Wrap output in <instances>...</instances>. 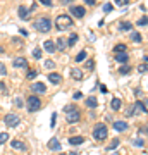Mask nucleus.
<instances>
[{
    "label": "nucleus",
    "instance_id": "nucleus-1",
    "mask_svg": "<svg viewBox=\"0 0 148 155\" xmlns=\"http://www.w3.org/2000/svg\"><path fill=\"white\" fill-rule=\"evenodd\" d=\"M72 19L71 16H66V14H61V16H57V19H55V28L59 29V31H66V29L72 28Z\"/></svg>",
    "mask_w": 148,
    "mask_h": 155
},
{
    "label": "nucleus",
    "instance_id": "nucleus-2",
    "mask_svg": "<svg viewBox=\"0 0 148 155\" xmlns=\"http://www.w3.org/2000/svg\"><path fill=\"white\" fill-rule=\"evenodd\" d=\"M35 29L40 31V33H48L50 29H52V21H50L48 17H40L35 21Z\"/></svg>",
    "mask_w": 148,
    "mask_h": 155
},
{
    "label": "nucleus",
    "instance_id": "nucleus-3",
    "mask_svg": "<svg viewBox=\"0 0 148 155\" xmlns=\"http://www.w3.org/2000/svg\"><path fill=\"white\" fill-rule=\"evenodd\" d=\"M145 114L146 112V104L145 102H141V100H138L134 105H131V109L129 110H126V117H131V116H136V114Z\"/></svg>",
    "mask_w": 148,
    "mask_h": 155
},
{
    "label": "nucleus",
    "instance_id": "nucleus-4",
    "mask_svg": "<svg viewBox=\"0 0 148 155\" xmlns=\"http://www.w3.org/2000/svg\"><path fill=\"white\" fill-rule=\"evenodd\" d=\"M93 138L97 141H104L107 138V126L105 124H97L93 127Z\"/></svg>",
    "mask_w": 148,
    "mask_h": 155
},
{
    "label": "nucleus",
    "instance_id": "nucleus-5",
    "mask_svg": "<svg viewBox=\"0 0 148 155\" xmlns=\"http://www.w3.org/2000/svg\"><path fill=\"white\" fill-rule=\"evenodd\" d=\"M41 109V100L36 97V95H29L28 98V110L29 112H36Z\"/></svg>",
    "mask_w": 148,
    "mask_h": 155
},
{
    "label": "nucleus",
    "instance_id": "nucleus-6",
    "mask_svg": "<svg viewBox=\"0 0 148 155\" xmlns=\"http://www.w3.org/2000/svg\"><path fill=\"white\" fill-rule=\"evenodd\" d=\"M4 122H5L9 127H17L19 122H21V117L17 116V114H7V116L4 117Z\"/></svg>",
    "mask_w": 148,
    "mask_h": 155
},
{
    "label": "nucleus",
    "instance_id": "nucleus-7",
    "mask_svg": "<svg viewBox=\"0 0 148 155\" xmlns=\"http://www.w3.org/2000/svg\"><path fill=\"white\" fill-rule=\"evenodd\" d=\"M69 12H71L72 17H77V19H81L84 14H86V9L81 5H71V9H69Z\"/></svg>",
    "mask_w": 148,
    "mask_h": 155
},
{
    "label": "nucleus",
    "instance_id": "nucleus-8",
    "mask_svg": "<svg viewBox=\"0 0 148 155\" xmlns=\"http://www.w3.org/2000/svg\"><path fill=\"white\" fill-rule=\"evenodd\" d=\"M79 119H81V112L77 110V109H74V110H71V112H67V117H66L67 122L74 124V122H77Z\"/></svg>",
    "mask_w": 148,
    "mask_h": 155
},
{
    "label": "nucleus",
    "instance_id": "nucleus-9",
    "mask_svg": "<svg viewBox=\"0 0 148 155\" xmlns=\"http://www.w3.org/2000/svg\"><path fill=\"white\" fill-rule=\"evenodd\" d=\"M31 91H35V95H45L47 93V86L43 83H33L31 84Z\"/></svg>",
    "mask_w": 148,
    "mask_h": 155
},
{
    "label": "nucleus",
    "instance_id": "nucleus-10",
    "mask_svg": "<svg viewBox=\"0 0 148 155\" xmlns=\"http://www.w3.org/2000/svg\"><path fill=\"white\" fill-rule=\"evenodd\" d=\"M12 66L16 67V69H26V67H28V61L24 59V57H17V59H14Z\"/></svg>",
    "mask_w": 148,
    "mask_h": 155
},
{
    "label": "nucleus",
    "instance_id": "nucleus-11",
    "mask_svg": "<svg viewBox=\"0 0 148 155\" xmlns=\"http://www.w3.org/2000/svg\"><path fill=\"white\" fill-rule=\"evenodd\" d=\"M17 14H19V17H21V19H24V21L31 17V11H29L28 7H24V5H21L19 9H17Z\"/></svg>",
    "mask_w": 148,
    "mask_h": 155
},
{
    "label": "nucleus",
    "instance_id": "nucleus-12",
    "mask_svg": "<svg viewBox=\"0 0 148 155\" xmlns=\"http://www.w3.org/2000/svg\"><path fill=\"white\" fill-rule=\"evenodd\" d=\"M47 147H48V150H52V152H57V150H61V141H59V138H52V140H48Z\"/></svg>",
    "mask_w": 148,
    "mask_h": 155
},
{
    "label": "nucleus",
    "instance_id": "nucleus-13",
    "mask_svg": "<svg viewBox=\"0 0 148 155\" xmlns=\"http://www.w3.org/2000/svg\"><path fill=\"white\" fill-rule=\"evenodd\" d=\"M115 61L119 62V64H127V61H129L127 52H119V54H115Z\"/></svg>",
    "mask_w": 148,
    "mask_h": 155
},
{
    "label": "nucleus",
    "instance_id": "nucleus-14",
    "mask_svg": "<svg viewBox=\"0 0 148 155\" xmlns=\"http://www.w3.org/2000/svg\"><path fill=\"white\" fill-rule=\"evenodd\" d=\"M11 147L14 150H19V152H26V145L22 143V141H19V140H12L11 141Z\"/></svg>",
    "mask_w": 148,
    "mask_h": 155
},
{
    "label": "nucleus",
    "instance_id": "nucleus-15",
    "mask_svg": "<svg viewBox=\"0 0 148 155\" xmlns=\"http://www.w3.org/2000/svg\"><path fill=\"white\" fill-rule=\"evenodd\" d=\"M127 127H129V124H127L126 121H115L114 122V129L115 131H127Z\"/></svg>",
    "mask_w": 148,
    "mask_h": 155
},
{
    "label": "nucleus",
    "instance_id": "nucleus-16",
    "mask_svg": "<svg viewBox=\"0 0 148 155\" xmlns=\"http://www.w3.org/2000/svg\"><path fill=\"white\" fill-rule=\"evenodd\" d=\"M66 47H67L66 38H62V36H59V40L55 41V50H59V52H62V50H66Z\"/></svg>",
    "mask_w": 148,
    "mask_h": 155
},
{
    "label": "nucleus",
    "instance_id": "nucleus-17",
    "mask_svg": "<svg viewBox=\"0 0 148 155\" xmlns=\"http://www.w3.org/2000/svg\"><path fill=\"white\" fill-rule=\"evenodd\" d=\"M71 78L72 79H76V81H81L83 79V71L81 69H77V67H72L71 69Z\"/></svg>",
    "mask_w": 148,
    "mask_h": 155
},
{
    "label": "nucleus",
    "instance_id": "nucleus-18",
    "mask_svg": "<svg viewBox=\"0 0 148 155\" xmlns=\"http://www.w3.org/2000/svg\"><path fill=\"white\" fill-rule=\"evenodd\" d=\"M43 48H45V52H48V54H54V52H57L55 50V43L52 41V40H47L43 43Z\"/></svg>",
    "mask_w": 148,
    "mask_h": 155
},
{
    "label": "nucleus",
    "instance_id": "nucleus-19",
    "mask_svg": "<svg viewBox=\"0 0 148 155\" xmlns=\"http://www.w3.org/2000/svg\"><path fill=\"white\" fill-rule=\"evenodd\" d=\"M83 143H84L83 136H71L69 138V145H72V147H77V145H83Z\"/></svg>",
    "mask_w": 148,
    "mask_h": 155
},
{
    "label": "nucleus",
    "instance_id": "nucleus-20",
    "mask_svg": "<svg viewBox=\"0 0 148 155\" xmlns=\"http://www.w3.org/2000/svg\"><path fill=\"white\" fill-rule=\"evenodd\" d=\"M61 79H62L61 74H57V72H50V74H48V81L52 84H59V83H61Z\"/></svg>",
    "mask_w": 148,
    "mask_h": 155
},
{
    "label": "nucleus",
    "instance_id": "nucleus-21",
    "mask_svg": "<svg viewBox=\"0 0 148 155\" xmlns=\"http://www.w3.org/2000/svg\"><path fill=\"white\" fill-rule=\"evenodd\" d=\"M121 98H112V102H110V109L112 110H119L121 109Z\"/></svg>",
    "mask_w": 148,
    "mask_h": 155
},
{
    "label": "nucleus",
    "instance_id": "nucleus-22",
    "mask_svg": "<svg viewBox=\"0 0 148 155\" xmlns=\"http://www.w3.org/2000/svg\"><path fill=\"white\" fill-rule=\"evenodd\" d=\"M97 105H98V102H97V98H95V97H88V98H86V107L95 109Z\"/></svg>",
    "mask_w": 148,
    "mask_h": 155
},
{
    "label": "nucleus",
    "instance_id": "nucleus-23",
    "mask_svg": "<svg viewBox=\"0 0 148 155\" xmlns=\"http://www.w3.org/2000/svg\"><path fill=\"white\" fill-rule=\"evenodd\" d=\"M131 22H126V21H122L121 24H119V29H121V31H131Z\"/></svg>",
    "mask_w": 148,
    "mask_h": 155
},
{
    "label": "nucleus",
    "instance_id": "nucleus-24",
    "mask_svg": "<svg viewBox=\"0 0 148 155\" xmlns=\"http://www.w3.org/2000/svg\"><path fill=\"white\" fill-rule=\"evenodd\" d=\"M114 52L115 54H119V52H127V47L124 43H119V45H115L114 47Z\"/></svg>",
    "mask_w": 148,
    "mask_h": 155
},
{
    "label": "nucleus",
    "instance_id": "nucleus-25",
    "mask_svg": "<svg viewBox=\"0 0 148 155\" xmlns=\"http://www.w3.org/2000/svg\"><path fill=\"white\" fill-rule=\"evenodd\" d=\"M77 36L79 35H76V33H72V35H69V40H67V45H76V41H77Z\"/></svg>",
    "mask_w": 148,
    "mask_h": 155
},
{
    "label": "nucleus",
    "instance_id": "nucleus-26",
    "mask_svg": "<svg viewBox=\"0 0 148 155\" xmlns=\"http://www.w3.org/2000/svg\"><path fill=\"white\" fill-rule=\"evenodd\" d=\"M131 40L134 41V43H141L143 41V36L140 33H131Z\"/></svg>",
    "mask_w": 148,
    "mask_h": 155
},
{
    "label": "nucleus",
    "instance_id": "nucleus-27",
    "mask_svg": "<svg viewBox=\"0 0 148 155\" xmlns=\"http://www.w3.org/2000/svg\"><path fill=\"white\" fill-rule=\"evenodd\" d=\"M119 143H121V140H119V138L112 140V143H110L109 147H107V150H115V148H117V147H119Z\"/></svg>",
    "mask_w": 148,
    "mask_h": 155
},
{
    "label": "nucleus",
    "instance_id": "nucleus-28",
    "mask_svg": "<svg viewBox=\"0 0 148 155\" xmlns=\"http://www.w3.org/2000/svg\"><path fill=\"white\" fill-rule=\"evenodd\" d=\"M119 72H121V74H129V72H131V66H129V64H124V66H121V69H119Z\"/></svg>",
    "mask_w": 148,
    "mask_h": 155
},
{
    "label": "nucleus",
    "instance_id": "nucleus-29",
    "mask_svg": "<svg viewBox=\"0 0 148 155\" xmlns=\"http://www.w3.org/2000/svg\"><path fill=\"white\" fill-rule=\"evenodd\" d=\"M86 59V50H83V52H79L76 55V62H81V61H84Z\"/></svg>",
    "mask_w": 148,
    "mask_h": 155
},
{
    "label": "nucleus",
    "instance_id": "nucleus-30",
    "mask_svg": "<svg viewBox=\"0 0 148 155\" xmlns=\"http://www.w3.org/2000/svg\"><path fill=\"white\" fill-rule=\"evenodd\" d=\"M43 66H45V69H48V71H52V69L55 67V62H54V61H45V64H43Z\"/></svg>",
    "mask_w": 148,
    "mask_h": 155
},
{
    "label": "nucleus",
    "instance_id": "nucleus-31",
    "mask_svg": "<svg viewBox=\"0 0 148 155\" xmlns=\"http://www.w3.org/2000/svg\"><path fill=\"white\" fill-rule=\"evenodd\" d=\"M133 145H134V147H138V148H141V147H145V140L138 138V140H134V141H133Z\"/></svg>",
    "mask_w": 148,
    "mask_h": 155
},
{
    "label": "nucleus",
    "instance_id": "nucleus-32",
    "mask_svg": "<svg viewBox=\"0 0 148 155\" xmlns=\"http://www.w3.org/2000/svg\"><path fill=\"white\" fill-rule=\"evenodd\" d=\"M41 55H43L41 48H35L33 50V57H35V59H41Z\"/></svg>",
    "mask_w": 148,
    "mask_h": 155
},
{
    "label": "nucleus",
    "instance_id": "nucleus-33",
    "mask_svg": "<svg viewBox=\"0 0 148 155\" xmlns=\"http://www.w3.org/2000/svg\"><path fill=\"white\" fill-rule=\"evenodd\" d=\"M9 140V133H0V145H4Z\"/></svg>",
    "mask_w": 148,
    "mask_h": 155
},
{
    "label": "nucleus",
    "instance_id": "nucleus-34",
    "mask_svg": "<svg viewBox=\"0 0 148 155\" xmlns=\"http://www.w3.org/2000/svg\"><path fill=\"white\" fill-rule=\"evenodd\" d=\"M138 26H140V28H145V26H146V16H143L141 19H140V21L136 22Z\"/></svg>",
    "mask_w": 148,
    "mask_h": 155
},
{
    "label": "nucleus",
    "instance_id": "nucleus-35",
    "mask_svg": "<svg viewBox=\"0 0 148 155\" xmlns=\"http://www.w3.org/2000/svg\"><path fill=\"white\" fill-rule=\"evenodd\" d=\"M14 105L16 107H24L22 105V98L21 97H16V98H14Z\"/></svg>",
    "mask_w": 148,
    "mask_h": 155
},
{
    "label": "nucleus",
    "instance_id": "nucleus-36",
    "mask_svg": "<svg viewBox=\"0 0 148 155\" xmlns=\"http://www.w3.org/2000/svg\"><path fill=\"white\" fill-rule=\"evenodd\" d=\"M86 69H88V71H93V69H95V62L93 61H88L86 62Z\"/></svg>",
    "mask_w": 148,
    "mask_h": 155
},
{
    "label": "nucleus",
    "instance_id": "nucleus-37",
    "mask_svg": "<svg viewBox=\"0 0 148 155\" xmlns=\"http://www.w3.org/2000/svg\"><path fill=\"white\" fill-rule=\"evenodd\" d=\"M104 12H105V14L112 12V4H105V5H104Z\"/></svg>",
    "mask_w": 148,
    "mask_h": 155
},
{
    "label": "nucleus",
    "instance_id": "nucleus-38",
    "mask_svg": "<svg viewBox=\"0 0 148 155\" xmlns=\"http://www.w3.org/2000/svg\"><path fill=\"white\" fill-rule=\"evenodd\" d=\"M138 71L145 74V72H146V62H143V64H140V67H138Z\"/></svg>",
    "mask_w": 148,
    "mask_h": 155
},
{
    "label": "nucleus",
    "instance_id": "nucleus-39",
    "mask_svg": "<svg viewBox=\"0 0 148 155\" xmlns=\"http://www.w3.org/2000/svg\"><path fill=\"white\" fill-rule=\"evenodd\" d=\"M5 74H7V69H5V66L0 62V76H5Z\"/></svg>",
    "mask_w": 148,
    "mask_h": 155
},
{
    "label": "nucleus",
    "instance_id": "nucleus-40",
    "mask_svg": "<svg viewBox=\"0 0 148 155\" xmlns=\"http://www.w3.org/2000/svg\"><path fill=\"white\" fill-rule=\"evenodd\" d=\"M134 95H136L138 98H141V97H143V90L141 88H136V90H134Z\"/></svg>",
    "mask_w": 148,
    "mask_h": 155
},
{
    "label": "nucleus",
    "instance_id": "nucleus-41",
    "mask_svg": "<svg viewBox=\"0 0 148 155\" xmlns=\"http://www.w3.org/2000/svg\"><path fill=\"white\" fill-rule=\"evenodd\" d=\"M36 74H38V71H29V72H28V78H29V79H33V78H36Z\"/></svg>",
    "mask_w": 148,
    "mask_h": 155
},
{
    "label": "nucleus",
    "instance_id": "nucleus-42",
    "mask_svg": "<svg viewBox=\"0 0 148 155\" xmlns=\"http://www.w3.org/2000/svg\"><path fill=\"white\" fill-rule=\"evenodd\" d=\"M74 109H76V105H66V107H64L66 114H67V112H71V110H74Z\"/></svg>",
    "mask_w": 148,
    "mask_h": 155
},
{
    "label": "nucleus",
    "instance_id": "nucleus-43",
    "mask_svg": "<svg viewBox=\"0 0 148 155\" xmlns=\"http://www.w3.org/2000/svg\"><path fill=\"white\" fill-rule=\"evenodd\" d=\"M55 119H57V114L54 112V114H52V121H50V126L52 127H55Z\"/></svg>",
    "mask_w": 148,
    "mask_h": 155
},
{
    "label": "nucleus",
    "instance_id": "nucleus-44",
    "mask_svg": "<svg viewBox=\"0 0 148 155\" xmlns=\"http://www.w3.org/2000/svg\"><path fill=\"white\" fill-rule=\"evenodd\" d=\"M0 91H2V93H7V88H5V84L2 83V81H0Z\"/></svg>",
    "mask_w": 148,
    "mask_h": 155
},
{
    "label": "nucleus",
    "instance_id": "nucleus-45",
    "mask_svg": "<svg viewBox=\"0 0 148 155\" xmlns=\"http://www.w3.org/2000/svg\"><path fill=\"white\" fill-rule=\"evenodd\" d=\"M40 2H41V4H43V5H52V0H40Z\"/></svg>",
    "mask_w": 148,
    "mask_h": 155
},
{
    "label": "nucleus",
    "instance_id": "nucleus-46",
    "mask_svg": "<svg viewBox=\"0 0 148 155\" xmlns=\"http://www.w3.org/2000/svg\"><path fill=\"white\" fill-rule=\"evenodd\" d=\"M81 97H83V93H81V91H76V93H74V100H79Z\"/></svg>",
    "mask_w": 148,
    "mask_h": 155
},
{
    "label": "nucleus",
    "instance_id": "nucleus-47",
    "mask_svg": "<svg viewBox=\"0 0 148 155\" xmlns=\"http://www.w3.org/2000/svg\"><path fill=\"white\" fill-rule=\"evenodd\" d=\"M138 134L141 136V134H146V127H140V131H138Z\"/></svg>",
    "mask_w": 148,
    "mask_h": 155
},
{
    "label": "nucleus",
    "instance_id": "nucleus-48",
    "mask_svg": "<svg viewBox=\"0 0 148 155\" xmlns=\"http://www.w3.org/2000/svg\"><path fill=\"white\" fill-rule=\"evenodd\" d=\"M84 4H88V5H95L97 0H84Z\"/></svg>",
    "mask_w": 148,
    "mask_h": 155
},
{
    "label": "nucleus",
    "instance_id": "nucleus-49",
    "mask_svg": "<svg viewBox=\"0 0 148 155\" xmlns=\"http://www.w3.org/2000/svg\"><path fill=\"white\" fill-rule=\"evenodd\" d=\"M72 2H74V0H61V4H64V5H69Z\"/></svg>",
    "mask_w": 148,
    "mask_h": 155
},
{
    "label": "nucleus",
    "instance_id": "nucleus-50",
    "mask_svg": "<svg viewBox=\"0 0 148 155\" xmlns=\"http://www.w3.org/2000/svg\"><path fill=\"white\" fill-rule=\"evenodd\" d=\"M19 33H21V35H24V36H28V31H26L24 28H21V29H19Z\"/></svg>",
    "mask_w": 148,
    "mask_h": 155
},
{
    "label": "nucleus",
    "instance_id": "nucleus-51",
    "mask_svg": "<svg viewBox=\"0 0 148 155\" xmlns=\"http://www.w3.org/2000/svg\"><path fill=\"white\" fill-rule=\"evenodd\" d=\"M100 90H102V93H107V86H105V84H102V86H100Z\"/></svg>",
    "mask_w": 148,
    "mask_h": 155
},
{
    "label": "nucleus",
    "instance_id": "nucleus-52",
    "mask_svg": "<svg viewBox=\"0 0 148 155\" xmlns=\"http://www.w3.org/2000/svg\"><path fill=\"white\" fill-rule=\"evenodd\" d=\"M115 4H117V5H122V0H115Z\"/></svg>",
    "mask_w": 148,
    "mask_h": 155
},
{
    "label": "nucleus",
    "instance_id": "nucleus-53",
    "mask_svg": "<svg viewBox=\"0 0 148 155\" xmlns=\"http://www.w3.org/2000/svg\"><path fill=\"white\" fill-rule=\"evenodd\" d=\"M69 155H79V153H77V152H71Z\"/></svg>",
    "mask_w": 148,
    "mask_h": 155
},
{
    "label": "nucleus",
    "instance_id": "nucleus-54",
    "mask_svg": "<svg viewBox=\"0 0 148 155\" xmlns=\"http://www.w3.org/2000/svg\"><path fill=\"white\" fill-rule=\"evenodd\" d=\"M122 4H129V0H122Z\"/></svg>",
    "mask_w": 148,
    "mask_h": 155
},
{
    "label": "nucleus",
    "instance_id": "nucleus-55",
    "mask_svg": "<svg viewBox=\"0 0 148 155\" xmlns=\"http://www.w3.org/2000/svg\"><path fill=\"white\" fill-rule=\"evenodd\" d=\"M2 54H4V48H2V47H0V55H2Z\"/></svg>",
    "mask_w": 148,
    "mask_h": 155
}]
</instances>
